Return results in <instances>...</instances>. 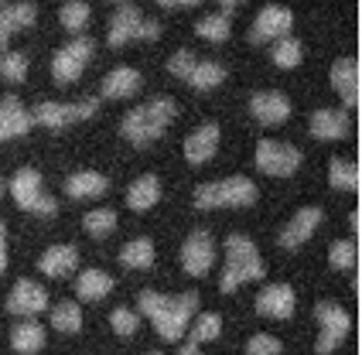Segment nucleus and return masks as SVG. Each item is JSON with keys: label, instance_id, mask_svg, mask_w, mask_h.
Masks as SVG:
<instances>
[{"label": "nucleus", "instance_id": "obj_1", "mask_svg": "<svg viewBox=\"0 0 362 355\" xmlns=\"http://www.w3.org/2000/svg\"><path fill=\"white\" fill-rule=\"evenodd\" d=\"M141 311L151 318V325L158 328V335L168 338V342H178L188 328V321L199 315V294L188 291V294L168 297L158 294V291H144L141 294Z\"/></svg>", "mask_w": 362, "mask_h": 355}, {"label": "nucleus", "instance_id": "obj_2", "mask_svg": "<svg viewBox=\"0 0 362 355\" xmlns=\"http://www.w3.org/2000/svg\"><path fill=\"white\" fill-rule=\"evenodd\" d=\"M263 277V260L257 243L243 233H233L226 239V270H222L219 291L222 294H233L236 287L250 284V280H260Z\"/></svg>", "mask_w": 362, "mask_h": 355}, {"label": "nucleus", "instance_id": "obj_3", "mask_svg": "<svg viewBox=\"0 0 362 355\" xmlns=\"http://www.w3.org/2000/svg\"><path fill=\"white\" fill-rule=\"evenodd\" d=\"M175 113H178V106L168 96H158L151 103H144V106H134L123 117V137L134 140V144H151V140H158L168 130Z\"/></svg>", "mask_w": 362, "mask_h": 355}, {"label": "nucleus", "instance_id": "obj_4", "mask_svg": "<svg viewBox=\"0 0 362 355\" xmlns=\"http://www.w3.org/2000/svg\"><path fill=\"white\" fill-rule=\"evenodd\" d=\"M257 185L250 178H222V181H209L195 188V205L199 209H246L257 202Z\"/></svg>", "mask_w": 362, "mask_h": 355}, {"label": "nucleus", "instance_id": "obj_5", "mask_svg": "<svg viewBox=\"0 0 362 355\" xmlns=\"http://www.w3.org/2000/svg\"><path fill=\"white\" fill-rule=\"evenodd\" d=\"M315 318H318V328H322V335L315 342V352L318 355H332L339 345H342V338L349 335V311H345L342 304H335V301H322L318 308H315Z\"/></svg>", "mask_w": 362, "mask_h": 355}, {"label": "nucleus", "instance_id": "obj_6", "mask_svg": "<svg viewBox=\"0 0 362 355\" xmlns=\"http://www.w3.org/2000/svg\"><path fill=\"white\" fill-rule=\"evenodd\" d=\"M257 168L263 175L287 178L301 168V151L291 144H281V140H260L257 144Z\"/></svg>", "mask_w": 362, "mask_h": 355}, {"label": "nucleus", "instance_id": "obj_7", "mask_svg": "<svg viewBox=\"0 0 362 355\" xmlns=\"http://www.w3.org/2000/svg\"><path fill=\"white\" fill-rule=\"evenodd\" d=\"M89 59H93V38H82V35L72 38L65 48H59L55 59H52V76H55V82H76Z\"/></svg>", "mask_w": 362, "mask_h": 355}, {"label": "nucleus", "instance_id": "obj_8", "mask_svg": "<svg viewBox=\"0 0 362 355\" xmlns=\"http://www.w3.org/2000/svg\"><path fill=\"white\" fill-rule=\"evenodd\" d=\"M291 24H294V14L281 7V4H267L257 21H253V28H250V41L253 45H260V41H277L281 38H291Z\"/></svg>", "mask_w": 362, "mask_h": 355}, {"label": "nucleus", "instance_id": "obj_9", "mask_svg": "<svg viewBox=\"0 0 362 355\" xmlns=\"http://www.w3.org/2000/svg\"><path fill=\"white\" fill-rule=\"evenodd\" d=\"M96 113V99H82V103H38L35 106V123L48 127V130H59L72 120H86Z\"/></svg>", "mask_w": 362, "mask_h": 355}, {"label": "nucleus", "instance_id": "obj_10", "mask_svg": "<svg viewBox=\"0 0 362 355\" xmlns=\"http://www.w3.org/2000/svg\"><path fill=\"white\" fill-rule=\"evenodd\" d=\"M212 260H216V250H212V236L205 229H195L192 236L185 239L181 246V267L188 277H205L212 270Z\"/></svg>", "mask_w": 362, "mask_h": 355}, {"label": "nucleus", "instance_id": "obj_11", "mask_svg": "<svg viewBox=\"0 0 362 355\" xmlns=\"http://www.w3.org/2000/svg\"><path fill=\"white\" fill-rule=\"evenodd\" d=\"M45 308H48V294H45V287L35 284V280H18L11 297H7V311H11V315H21V318L41 315Z\"/></svg>", "mask_w": 362, "mask_h": 355}, {"label": "nucleus", "instance_id": "obj_12", "mask_svg": "<svg viewBox=\"0 0 362 355\" xmlns=\"http://www.w3.org/2000/svg\"><path fill=\"white\" fill-rule=\"evenodd\" d=\"M294 308H298V294H294V287H287V284H270V287H263L260 297H257V311L263 318H284L294 315Z\"/></svg>", "mask_w": 362, "mask_h": 355}, {"label": "nucleus", "instance_id": "obj_13", "mask_svg": "<svg viewBox=\"0 0 362 355\" xmlns=\"http://www.w3.org/2000/svg\"><path fill=\"white\" fill-rule=\"evenodd\" d=\"M250 110H253V117L267 123V127H277L284 120L291 117V99L277 93V89H270V93H257V96L250 99Z\"/></svg>", "mask_w": 362, "mask_h": 355}, {"label": "nucleus", "instance_id": "obj_14", "mask_svg": "<svg viewBox=\"0 0 362 355\" xmlns=\"http://www.w3.org/2000/svg\"><path fill=\"white\" fill-rule=\"evenodd\" d=\"M318 226H322V209H301L298 216L284 226L281 246H287V250H298V246H304L308 239L315 236V229H318Z\"/></svg>", "mask_w": 362, "mask_h": 355}, {"label": "nucleus", "instance_id": "obj_15", "mask_svg": "<svg viewBox=\"0 0 362 355\" xmlns=\"http://www.w3.org/2000/svg\"><path fill=\"white\" fill-rule=\"evenodd\" d=\"M141 24H144L141 7H134V4H120V7H117V14H113V21H110V45H113V48H120V45H127V41H137Z\"/></svg>", "mask_w": 362, "mask_h": 355}, {"label": "nucleus", "instance_id": "obj_16", "mask_svg": "<svg viewBox=\"0 0 362 355\" xmlns=\"http://www.w3.org/2000/svg\"><path fill=\"white\" fill-rule=\"evenodd\" d=\"M31 123H35V117L21 106L18 96H4L0 99V140L28 134V130H31Z\"/></svg>", "mask_w": 362, "mask_h": 355}, {"label": "nucleus", "instance_id": "obj_17", "mask_svg": "<svg viewBox=\"0 0 362 355\" xmlns=\"http://www.w3.org/2000/svg\"><path fill=\"white\" fill-rule=\"evenodd\" d=\"M216 147H219V123H202L185 140V158H188V164H205L216 154Z\"/></svg>", "mask_w": 362, "mask_h": 355}, {"label": "nucleus", "instance_id": "obj_18", "mask_svg": "<svg viewBox=\"0 0 362 355\" xmlns=\"http://www.w3.org/2000/svg\"><path fill=\"white\" fill-rule=\"evenodd\" d=\"M332 86L342 96L345 106L359 103V62L356 59H339L332 65Z\"/></svg>", "mask_w": 362, "mask_h": 355}, {"label": "nucleus", "instance_id": "obj_19", "mask_svg": "<svg viewBox=\"0 0 362 355\" xmlns=\"http://www.w3.org/2000/svg\"><path fill=\"white\" fill-rule=\"evenodd\" d=\"M38 267L45 277H69L76 267H79V253H76V246L59 243V246H48V250L41 253Z\"/></svg>", "mask_w": 362, "mask_h": 355}, {"label": "nucleus", "instance_id": "obj_20", "mask_svg": "<svg viewBox=\"0 0 362 355\" xmlns=\"http://www.w3.org/2000/svg\"><path fill=\"white\" fill-rule=\"evenodd\" d=\"M11 195H14V202H18L21 209H35V202H38L45 192H41V175L35 171V168H21L18 175L11 178Z\"/></svg>", "mask_w": 362, "mask_h": 355}, {"label": "nucleus", "instance_id": "obj_21", "mask_svg": "<svg viewBox=\"0 0 362 355\" xmlns=\"http://www.w3.org/2000/svg\"><path fill=\"white\" fill-rule=\"evenodd\" d=\"M311 134L318 140H342L349 134V117L345 110H318L311 117Z\"/></svg>", "mask_w": 362, "mask_h": 355}, {"label": "nucleus", "instance_id": "obj_22", "mask_svg": "<svg viewBox=\"0 0 362 355\" xmlns=\"http://www.w3.org/2000/svg\"><path fill=\"white\" fill-rule=\"evenodd\" d=\"M11 345H14L18 355L41 352V345H45V328H41L35 318H24V321L14 325V332H11Z\"/></svg>", "mask_w": 362, "mask_h": 355}, {"label": "nucleus", "instance_id": "obj_23", "mask_svg": "<svg viewBox=\"0 0 362 355\" xmlns=\"http://www.w3.org/2000/svg\"><path fill=\"white\" fill-rule=\"evenodd\" d=\"M158 198H161V181H158V175H141L130 185V192H127V205H130L134 212H147L151 205H158Z\"/></svg>", "mask_w": 362, "mask_h": 355}, {"label": "nucleus", "instance_id": "obj_24", "mask_svg": "<svg viewBox=\"0 0 362 355\" xmlns=\"http://www.w3.org/2000/svg\"><path fill=\"white\" fill-rule=\"evenodd\" d=\"M137 89H141V72H137V69H130V65L113 69V72L103 79V96H110V99L130 96V93H137Z\"/></svg>", "mask_w": 362, "mask_h": 355}, {"label": "nucleus", "instance_id": "obj_25", "mask_svg": "<svg viewBox=\"0 0 362 355\" xmlns=\"http://www.w3.org/2000/svg\"><path fill=\"white\" fill-rule=\"evenodd\" d=\"M106 188H110V181L100 171H76V175L65 181L69 198H100Z\"/></svg>", "mask_w": 362, "mask_h": 355}, {"label": "nucleus", "instance_id": "obj_26", "mask_svg": "<svg viewBox=\"0 0 362 355\" xmlns=\"http://www.w3.org/2000/svg\"><path fill=\"white\" fill-rule=\"evenodd\" d=\"M76 291H79L82 301H100L113 291V277L106 270H82L79 280H76Z\"/></svg>", "mask_w": 362, "mask_h": 355}, {"label": "nucleus", "instance_id": "obj_27", "mask_svg": "<svg viewBox=\"0 0 362 355\" xmlns=\"http://www.w3.org/2000/svg\"><path fill=\"white\" fill-rule=\"evenodd\" d=\"M120 263L130 267V270H147L154 263V243L151 239H130L127 246L120 250Z\"/></svg>", "mask_w": 362, "mask_h": 355}, {"label": "nucleus", "instance_id": "obj_28", "mask_svg": "<svg viewBox=\"0 0 362 355\" xmlns=\"http://www.w3.org/2000/svg\"><path fill=\"white\" fill-rule=\"evenodd\" d=\"M52 328L55 332H65V335H76L82 328V311L76 301H62L52 308Z\"/></svg>", "mask_w": 362, "mask_h": 355}, {"label": "nucleus", "instance_id": "obj_29", "mask_svg": "<svg viewBox=\"0 0 362 355\" xmlns=\"http://www.w3.org/2000/svg\"><path fill=\"white\" fill-rule=\"evenodd\" d=\"M328 181H332V188H342V192H356V188H359V168H356L352 161L335 158L332 164H328Z\"/></svg>", "mask_w": 362, "mask_h": 355}, {"label": "nucleus", "instance_id": "obj_30", "mask_svg": "<svg viewBox=\"0 0 362 355\" xmlns=\"http://www.w3.org/2000/svg\"><path fill=\"white\" fill-rule=\"evenodd\" d=\"M195 31H199L205 41H216V45H219V41L229 38L233 24H229V14H205V18H199Z\"/></svg>", "mask_w": 362, "mask_h": 355}, {"label": "nucleus", "instance_id": "obj_31", "mask_svg": "<svg viewBox=\"0 0 362 355\" xmlns=\"http://www.w3.org/2000/svg\"><path fill=\"white\" fill-rule=\"evenodd\" d=\"M270 59L277 62L281 69H298L304 59V48L298 38H281L274 48H270Z\"/></svg>", "mask_w": 362, "mask_h": 355}, {"label": "nucleus", "instance_id": "obj_32", "mask_svg": "<svg viewBox=\"0 0 362 355\" xmlns=\"http://www.w3.org/2000/svg\"><path fill=\"white\" fill-rule=\"evenodd\" d=\"M222 79H226V69H222L219 62H199L195 72L188 76V82H192L195 89H216Z\"/></svg>", "mask_w": 362, "mask_h": 355}, {"label": "nucleus", "instance_id": "obj_33", "mask_svg": "<svg viewBox=\"0 0 362 355\" xmlns=\"http://www.w3.org/2000/svg\"><path fill=\"white\" fill-rule=\"evenodd\" d=\"M82 226H86V233H93V236H110V233L117 229V212H113V209H93V212H86Z\"/></svg>", "mask_w": 362, "mask_h": 355}, {"label": "nucleus", "instance_id": "obj_34", "mask_svg": "<svg viewBox=\"0 0 362 355\" xmlns=\"http://www.w3.org/2000/svg\"><path fill=\"white\" fill-rule=\"evenodd\" d=\"M59 21H62V28H69V31H82V28H86V21H89V4H82V0H69V4H62Z\"/></svg>", "mask_w": 362, "mask_h": 355}, {"label": "nucleus", "instance_id": "obj_35", "mask_svg": "<svg viewBox=\"0 0 362 355\" xmlns=\"http://www.w3.org/2000/svg\"><path fill=\"white\" fill-rule=\"evenodd\" d=\"M222 335V318L219 315H199L192 325V342H216Z\"/></svg>", "mask_w": 362, "mask_h": 355}, {"label": "nucleus", "instance_id": "obj_36", "mask_svg": "<svg viewBox=\"0 0 362 355\" xmlns=\"http://www.w3.org/2000/svg\"><path fill=\"white\" fill-rule=\"evenodd\" d=\"M0 76L7 82H21L28 76V59L21 52H4L0 55Z\"/></svg>", "mask_w": 362, "mask_h": 355}, {"label": "nucleus", "instance_id": "obj_37", "mask_svg": "<svg viewBox=\"0 0 362 355\" xmlns=\"http://www.w3.org/2000/svg\"><path fill=\"white\" fill-rule=\"evenodd\" d=\"M332 267L335 270H352V263H356V243L352 239H339V243H332Z\"/></svg>", "mask_w": 362, "mask_h": 355}, {"label": "nucleus", "instance_id": "obj_38", "mask_svg": "<svg viewBox=\"0 0 362 355\" xmlns=\"http://www.w3.org/2000/svg\"><path fill=\"white\" fill-rule=\"evenodd\" d=\"M4 14L11 21V28L18 31V28H31V24H35L38 7H35V4H11V7H4Z\"/></svg>", "mask_w": 362, "mask_h": 355}, {"label": "nucleus", "instance_id": "obj_39", "mask_svg": "<svg viewBox=\"0 0 362 355\" xmlns=\"http://www.w3.org/2000/svg\"><path fill=\"white\" fill-rule=\"evenodd\" d=\"M195 65H199V59L188 52V48H181V52H175L171 55V62H168V69H171V76H178V79H188L192 72H195Z\"/></svg>", "mask_w": 362, "mask_h": 355}, {"label": "nucleus", "instance_id": "obj_40", "mask_svg": "<svg viewBox=\"0 0 362 355\" xmlns=\"http://www.w3.org/2000/svg\"><path fill=\"white\" fill-rule=\"evenodd\" d=\"M110 325H113V332H117V335H134V332H137V325H141V318L134 315L130 308H117V311L110 315Z\"/></svg>", "mask_w": 362, "mask_h": 355}, {"label": "nucleus", "instance_id": "obj_41", "mask_svg": "<svg viewBox=\"0 0 362 355\" xmlns=\"http://www.w3.org/2000/svg\"><path fill=\"white\" fill-rule=\"evenodd\" d=\"M246 355H281V338L253 335L250 342H246Z\"/></svg>", "mask_w": 362, "mask_h": 355}, {"label": "nucleus", "instance_id": "obj_42", "mask_svg": "<svg viewBox=\"0 0 362 355\" xmlns=\"http://www.w3.org/2000/svg\"><path fill=\"white\" fill-rule=\"evenodd\" d=\"M31 212H35V216H55V212H59V202H55L52 195H41Z\"/></svg>", "mask_w": 362, "mask_h": 355}, {"label": "nucleus", "instance_id": "obj_43", "mask_svg": "<svg viewBox=\"0 0 362 355\" xmlns=\"http://www.w3.org/2000/svg\"><path fill=\"white\" fill-rule=\"evenodd\" d=\"M161 35V21H144L141 31H137V41H154Z\"/></svg>", "mask_w": 362, "mask_h": 355}, {"label": "nucleus", "instance_id": "obj_44", "mask_svg": "<svg viewBox=\"0 0 362 355\" xmlns=\"http://www.w3.org/2000/svg\"><path fill=\"white\" fill-rule=\"evenodd\" d=\"M4 7H7V4H4ZM11 35H14V28H11L7 14L0 11V52H7V41H11Z\"/></svg>", "mask_w": 362, "mask_h": 355}, {"label": "nucleus", "instance_id": "obj_45", "mask_svg": "<svg viewBox=\"0 0 362 355\" xmlns=\"http://www.w3.org/2000/svg\"><path fill=\"white\" fill-rule=\"evenodd\" d=\"M7 270V229H4V222H0V274Z\"/></svg>", "mask_w": 362, "mask_h": 355}, {"label": "nucleus", "instance_id": "obj_46", "mask_svg": "<svg viewBox=\"0 0 362 355\" xmlns=\"http://www.w3.org/2000/svg\"><path fill=\"white\" fill-rule=\"evenodd\" d=\"M178 355H199V345H195V342H188V345H181L178 349Z\"/></svg>", "mask_w": 362, "mask_h": 355}, {"label": "nucleus", "instance_id": "obj_47", "mask_svg": "<svg viewBox=\"0 0 362 355\" xmlns=\"http://www.w3.org/2000/svg\"><path fill=\"white\" fill-rule=\"evenodd\" d=\"M0 195H4V181H0Z\"/></svg>", "mask_w": 362, "mask_h": 355}, {"label": "nucleus", "instance_id": "obj_48", "mask_svg": "<svg viewBox=\"0 0 362 355\" xmlns=\"http://www.w3.org/2000/svg\"><path fill=\"white\" fill-rule=\"evenodd\" d=\"M151 355H161V352H151Z\"/></svg>", "mask_w": 362, "mask_h": 355}]
</instances>
